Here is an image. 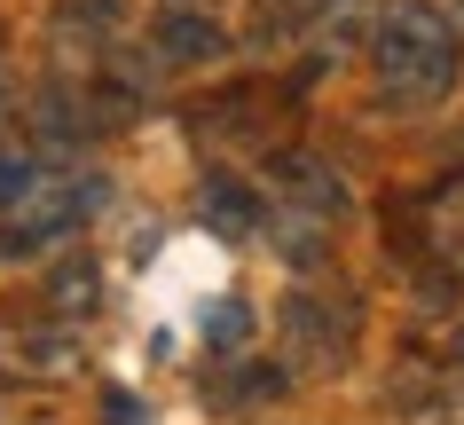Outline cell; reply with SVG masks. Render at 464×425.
Returning <instances> with one entry per match:
<instances>
[{
  "mask_svg": "<svg viewBox=\"0 0 464 425\" xmlns=\"http://www.w3.org/2000/svg\"><path fill=\"white\" fill-rule=\"evenodd\" d=\"M0 371H16V378L72 371V339H63L55 324H24V315H8V324H0Z\"/></svg>",
  "mask_w": 464,
  "mask_h": 425,
  "instance_id": "obj_2",
  "label": "cell"
},
{
  "mask_svg": "<svg viewBox=\"0 0 464 425\" xmlns=\"http://www.w3.org/2000/svg\"><path fill=\"white\" fill-rule=\"evenodd\" d=\"M166 48L173 55H220V32L197 24V16H173V24H166Z\"/></svg>",
  "mask_w": 464,
  "mask_h": 425,
  "instance_id": "obj_4",
  "label": "cell"
},
{
  "mask_svg": "<svg viewBox=\"0 0 464 425\" xmlns=\"http://www.w3.org/2000/svg\"><path fill=\"white\" fill-rule=\"evenodd\" d=\"M433 245L449 252V268H464V174L433 189Z\"/></svg>",
  "mask_w": 464,
  "mask_h": 425,
  "instance_id": "obj_3",
  "label": "cell"
},
{
  "mask_svg": "<svg viewBox=\"0 0 464 425\" xmlns=\"http://www.w3.org/2000/svg\"><path fill=\"white\" fill-rule=\"evenodd\" d=\"M378 72L393 87H410V95H433V87L457 79V40H449V24H440L425 0H401L386 24H378Z\"/></svg>",
  "mask_w": 464,
  "mask_h": 425,
  "instance_id": "obj_1",
  "label": "cell"
},
{
  "mask_svg": "<svg viewBox=\"0 0 464 425\" xmlns=\"http://www.w3.org/2000/svg\"><path fill=\"white\" fill-rule=\"evenodd\" d=\"M32 189H40V181H32V166H24V158H0V213H16V205H24Z\"/></svg>",
  "mask_w": 464,
  "mask_h": 425,
  "instance_id": "obj_5",
  "label": "cell"
}]
</instances>
